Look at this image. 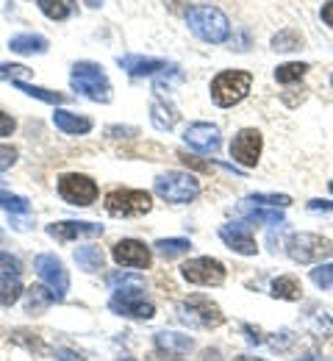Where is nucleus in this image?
Masks as SVG:
<instances>
[{
	"label": "nucleus",
	"instance_id": "1",
	"mask_svg": "<svg viewBox=\"0 0 333 361\" xmlns=\"http://www.w3.org/2000/svg\"><path fill=\"white\" fill-rule=\"evenodd\" d=\"M187 23H189L194 37H200L203 42H211V45H220L231 37V20L217 6H194L187 14Z\"/></svg>",
	"mask_w": 333,
	"mask_h": 361
},
{
	"label": "nucleus",
	"instance_id": "2",
	"mask_svg": "<svg viewBox=\"0 0 333 361\" xmlns=\"http://www.w3.org/2000/svg\"><path fill=\"white\" fill-rule=\"evenodd\" d=\"M70 84L73 90L95 103H108L111 100V84L103 73V67L95 61H78L70 73Z\"/></svg>",
	"mask_w": 333,
	"mask_h": 361
},
{
	"label": "nucleus",
	"instance_id": "3",
	"mask_svg": "<svg viewBox=\"0 0 333 361\" xmlns=\"http://www.w3.org/2000/svg\"><path fill=\"white\" fill-rule=\"evenodd\" d=\"M286 253L297 264H320V262L333 256V242L320 236V233L300 231V233H291L286 239Z\"/></svg>",
	"mask_w": 333,
	"mask_h": 361
},
{
	"label": "nucleus",
	"instance_id": "4",
	"mask_svg": "<svg viewBox=\"0 0 333 361\" xmlns=\"http://www.w3.org/2000/svg\"><path fill=\"white\" fill-rule=\"evenodd\" d=\"M253 87V75L244 70H225L211 81V100L220 109H231L247 97V92Z\"/></svg>",
	"mask_w": 333,
	"mask_h": 361
},
{
	"label": "nucleus",
	"instance_id": "5",
	"mask_svg": "<svg viewBox=\"0 0 333 361\" xmlns=\"http://www.w3.org/2000/svg\"><path fill=\"white\" fill-rule=\"evenodd\" d=\"M108 312L128 319H150L156 314L153 303L144 298V286H120L114 289L111 300H108Z\"/></svg>",
	"mask_w": 333,
	"mask_h": 361
},
{
	"label": "nucleus",
	"instance_id": "6",
	"mask_svg": "<svg viewBox=\"0 0 333 361\" xmlns=\"http://www.w3.org/2000/svg\"><path fill=\"white\" fill-rule=\"evenodd\" d=\"M156 195L164 197L167 203H189L200 195V180L191 173L170 170V173H161L156 178Z\"/></svg>",
	"mask_w": 333,
	"mask_h": 361
},
{
	"label": "nucleus",
	"instance_id": "7",
	"mask_svg": "<svg viewBox=\"0 0 333 361\" xmlns=\"http://www.w3.org/2000/svg\"><path fill=\"white\" fill-rule=\"evenodd\" d=\"M150 209H153V197L142 189H111L106 195V212L114 217H139Z\"/></svg>",
	"mask_w": 333,
	"mask_h": 361
},
{
	"label": "nucleus",
	"instance_id": "8",
	"mask_svg": "<svg viewBox=\"0 0 333 361\" xmlns=\"http://www.w3.org/2000/svg\"><path fill=\"white\" fill-rule=\"evenodd\" d=\"M178 314H181L184 322H189L194 328H217V325L225 322V314L220 312V306L206 295H189L181 303Z\"/></svg>",
	"mask_w": 333,
	"mask_h": 361
},
{
	"label": "nucleus",
	"instance_id": "9",
	"mask_svg": "<svg viewBox=\"0 0 333 361\" xmlns=\"http://www.w3.org/2000/svg\"><path fill=\"white\" fill-rule=\"evenodd\" d=\"M181 275L194 286H220L225 283V264L211 256H197L181 267Z\"/></svg>",
	"mask_w": 333,
	"mask_h": 361
},
{
	"label": "nucleus",
	"instance_id": "10",
	"mask_svg": "<svg viewBox=\"0 0 333 361\" xmlns=\"http://www.w3.org/2000/svg\"><path fill=\"white\" fill-rule=\"evenodd\" d=\"M58 195L73 206H92L97 200V183L89 176L67 173L58 178Z\"/></svg>",
	"mask_w": 333,
	"mask_h": 361
},
{
	"label": "nucleus",
	"instance_id": "11",
	"mask_svg": "<svg viewBox=\"0 0 333 361\" xmlns=\"http://www.w3.org/2000/svg\"><path fill=\"white\" fill-rule=\"evenodd\" d=\"M34 270L45 281V286H50V289L56 292V298L64 300V295L70 292V275L64 270L61 259H56L53 253H39V256L34 259Z\"/></svg>",
	"mask_w": 333,
	"mask_h": 361
},
{
	"label": "nucleus",
	"instance_id": "12",
	"mask_svg": "<svg viewBox=\"0 0 333 361\" xmlns=\"http://www.w3.org/2000/svg\"><path fill=\"white\" fill-rule=\"evenodd\" d=\"M261 147H264V139L256 128H241L234 142H231V159L241 164V167H256L258 159H261Z\"/></svg>",
	"mask_w": 333,
	"mask_h": 361
},
{
	"label": "nucleus",
	"instance_id": "13",
	"mask_svg": "<svg viewBox=\"0 0 333 361\" xmlns=\"http://www.w3.org/2000/svg\"><path fill=\"white\" fill-rule=\"evenodd\" d=\"M111 256L117 264L122 267H134V270H147L150 262H153V253L150 247L139 242V239H120L114 247H111Z\"/></svg>",
	"mask_w": 333,
	"mask_h": 361
},
{
	"label": "nucleus",
	"instance_id": "14",
	"mask_svg": "<svg viewBox=\"0 0 333 361\" xmlns=\"http://www.w3.org/2000/svg\"><path fill=\"white\" fill-rule=\"evenodd\" d=\"M117 64L131 75V78H144V75H156V73H172L178 70L175 64L164 61V59H150V56H120Z\"/></svg>",
	"mask_w": 333,
	"mask_h": 361
},
{
	"label": "nucleus",
	"instance_id": "15",
	"mask_svg": "<svg viewBox=\"0 0 333 361\" xmlns=\"http://www.w3.org/2000/svg\"><path fill=\"white\" fill-rule=\"evenodd\" d=\"M220 239L234 250L239 256H256L258 253V245L250 233V226L241 220V223H234V226H222L220 228Z\"/></svg>",
	"mask_w": 333,
	"mask_h": 361
},
{
	"label": "nucleus",
	"instance_id": "16",
	"mask_svg": "<svg viewBox=\"0 0 333 361\" xmlns=\"http://www.w3.org/2000/svg\"><path fill=\"white\" fill-rule=\"evenodd\" d=\"M187 145L197 153H217L222 139H220V128L217 126H208V123H191L187 128Z\"/></svg>",
	"mask_w": 333,
	"mask_h": 361
},
{
	"label": "nucleus",
	"instance_id": "17",
	"mask_svg": "<svg viewBox=\"0 0 333 361\" xmlns=\"http://www.w3.org/2000/svg\"><path fill=\"white\" fill-rule=\"evenodd\" d=\"M48 233L58 242H73V239H92L103 236V226L95 223H78V220H64V223H53L48 226Z\"/></svg>",
	"mask_w": 333,
	"mask_h": 361
},
{
	"label": "nucleus",
	"instance_id": "18",
	"mask_svg": "<svg viewBox=\"0 0 333 361\" xmlns=\"http://www.w3.org/2000/svg\"><path fill=\"white\" fill-rule=\"evenodd\" d=\"M156 348L164 356L181 359V356H189L191 350H194V339H191L189 334H178V331H158L156 334Z\"/></svg>",
	"mask_w": 333,
	"mask_h": 361
},
{
	"label": "nucleus",
	"instance_id": "19",
	"mask_svg": "<svg viewBox=\"0 0 333 361\" xmlns=\"http://www.w3.org/2000/svg\"><path fill=\"white\" fill-rule=\"evenodd\" d=\"M56 300H58V298H56V292H53L50 286L34 283V286L25 289V314H34V317L45 314Z\"/></svg>",
	"mask_w": 333,
	"mask_h": 361
},
{
	"label": "nucleus",
	"instance_id": "20",
	"mask_svg": "<svg viewBox=\"0 0 333 361\" xmlns=\"http://www.w3.org/2000/svg\"><path fill=\"white\" fill-rule=\"evenodd\" d=\"M53 123H56V128L64 131V134H89V131H92V120L78 117V114L64 111V109H56V111H53Z\"/></svg>",
	"mask_w": 333,
	"mask_h": 361
},
{
	"label": "nucleus",
	"instance_id": "21",
	"mask_svg": "<svg viewBox=\"0 0 333 361\" xmlns=\"http://www.w3.org/2000/svg\"><path fill=\"white\" fill-rule=\"evenodd\" d=\"M241 214H244V223L247 226H272V228H281L286 226V220H284V214L278 212V209H247L244 203H241Z\"/></svg>",
	"mask_w": 333,
	"mask_h": 361
},
{
	"label": "nucleus",
	"instance_id": "22",
	"mask_svg": "<svg viewBox=\"0 0 333 361\" xmlns=\"http://www.w3.org/2000/svg\"><path fill=\"white\" fill-rule=\"evenodd\" d=\"M8 50H11V53H20V56H28V53H45V50H48V39L39 37V34H20V37H11Z\"/></svg>",
	"mask_w": 333,
	"mask_h": 361
},
{
	"label": "nucleus",
	"instance_id": "23",
	"mask_svg": "<svg viewBox=\"0 0 333 361\" xmlns=\"http://www.w3.org/2000/svg\"><path fill=\"white\" fill-rule=\"evenodd\" d=\"M272 298L278 300H300L303 298V286L294 275H281L272 281Z\"/></svg>",
	"mask_w": 333,
	"mask_h": 361
},
{
	"label": "nucleus",
	"instance_id": "24",
	"mask_svg": "<svg viewBox=\"0 0 333 361\" xmlns=\"http://www.w3.org/2000/svg\"><path fill=\"white\" fill-rule=\"evenodd\" d=\"M150 120H153V126L158 128V131H172L175 128V123H178V114H175V109L172 106H164L161 100H153V106H150Z\"/></svg>",
	"mask_w": 333,
	"mask_h": 361
},
{
	"label": "nucleus",
	"instance_id": "25",
	"mask_svg": "<svg viewBox=\"0 0 333 361\" xmlns=\"http://www.w3.org/2000/svg\"><path fill=\"white\" fill-rule=\"evenodd\" d=\"M75 262H78L81 270H87V272L103 270V250L95 247V245H84V247L75 250Z\"/></svg>",
	"mask_w": 333,
	"mask_h": 361
},
{
	"label": "nucleus",
	"instance_id": "26",
	"mask_svg": "<svg viewBox=\"0 0 333 361\" xmlns=\"http://www.w3.org/2000/svg\"><path fill=\"white\" fill-rule=\"evenodd\" d=\"M167 262L170 259H175V256H184V253H189L191 242L189 239H184V236H172V239H158L156 245H153Z\"/></svg>",
	"mask_w": 333,
	"mask_h": 361
},
{
	"label": "nucleus",
	"instance_id": "27",
	"mask_svg": "<svg viewBox=\"0 0 333 361\" xmlns=\"http://www.w3.org/2000/svg\"><path fill=\"white\" fill-rule=\"evenodd\" d=\"M37 3L50 20H67L75 11V0H37Z\"/></svg>",
	"mask_w": 333,
	"mask_h": 361
},
{
	"label": "nucleus",
	"instance_id": "28",
	"mask_svg": "<svg viewBox=\"0 0 333 361\" xmlns=\"http://www.w3.org/2000/svg\"><path fill=\"white\" fill-rule=\"evenodd\" d=\"M306 73H308V64H303V61H286V64H281V67L275 70V81H278V84H294V81H300Z\"/></svg>",
	"mask_w": 333,
	"mask_h": 361
},
{
	"label": "nucleus",
	"instance_id": "29",
	"mask_svg": "<svg viewBox=\"0 0 333 361\" xmlns=\"http://www.w3.org/2000/svg\"><path fill=\"white\" fill-rule=\"evenodd\" d=\"M303 47V37L294 31V28H286V31H278L272 37V50H281V53H289V50H300Z\"/></svg>",
	"mask_w": 333,
	"mask_h": 361
},
{
	"label": "nucleus",
	"instance_id": "30",
	"mask_svg": "<svg viewBox=\"0 0 333 361\" xmlns=\"http://www.w3.org/2000/svg\"><path fill=\"white\" fill-rule=\"evenodd\" d=\"M14 87L20 92H25V94H31V97L45 100V103H67V100H70V97L61 94V92H50V90H42V87H34V84H23V81H14Z\"/></svg>",
	"mask_w": 333,
	"mask_h": 361
},
{
	"label": "nucleus",
	"instance_id": "31",
	"mask_svg": "<svg viewBox=\"0 0 333 361\" xmlns=\"http://www.w3.org/2000/svg\"><path fill=\"white\" fill-rule=\"evenodd\" d=\"M25 295L20 278H8V281H0V306H14L20 298Z\"/></svg>",
	"mask_w": 333,
	"mask_h": 361
},
{
	"label": "nucleus",
	"instance_id": "32",
	"mask_svg": "<svg viewBox=\"0 0 333 361\" xmlns=\"http://www.w3.org/2000/svg\"><path fill=\"white\" fill-rule=\"evenodd\" d=\"M247 203H261L267 209H286V206H291V197L289 195H275V192H258V195H250Z\"/></svg>",
	"mask_w": 333,
	"mask_h": 361
},
{
	"label": "nucleus",
	"instance_id": "33",
	"mask_svg": "<svg viewBox=\"0 0 333 361\" xmlns=\"http://www.w3.org/2000/svg\"><path fill=\"white\" fill-rule=\"evenodd\" d=\"M0 209H6V212H11V214H28V212H31V206H28L25 197L11 195V192H6V189H0Z\"/></svg>",
	"mask_w": 333,
	"mask_h": 361
},
{
	"label": "nucleus",
	"instance_id": "34",
	"mask_svg": "<svg viewBox=\"0 0 333 361\" xmlns=\"http://www.w3.org/2000/svg\"><path fill=\"white\" fill-rule=\"evenodd\" d=\"M20 272H23L20 259H17V256H11V253H3V250H0V281L20 278Z\"/></svg>",
	"mask_w": 333,
	"mask_h": 361
},
{
	"label": "nucleus",
	"instance_id": "35",
	"mask_svg": "<svg viewBox=\"0 0 333 361\" xmlns=\"http://www.w3.org/2000/svg\"><path fill=\"white\" fill-rule=\"evenodd\" d=\"M108 286L120 289V286H144V278L137 272H111L108 275Z\"/></svg>",
	"mask_w": 333,
	"mask_h": 361
},
{
	"label": "nucleus",
	"instance_id": "36",
	"mask_svg": "<svg viewBox=\"0 0 333 361\" xmlns=\"http://www.w3.org/2000/svg\"><path fill=\"white\" fill-rule=\"evenodd\" d=\"M311 281L320 289H333V264H317L311 270Z\"/></svg>",
	"mask_w": 333,
	"mask_h": 361
},
{
	"label": "nucleus",
	"instance_id": "37",
	"mask_svg": "<svg viewBox=\"0 0 333 361\" xmlns=\"http://www.w3.org/2000/svg\"><path fill=\"white\" fill-rule=\"evenodd\" d=\"M25 73H28V67H23V64H0V78H6V81H17Z\"/></svg>",
	"mask_w": 333,
	"mask_h": 361
},
{
	"label": "nucleus",
	"instance_id": "38",
	"mask_svg": "<svg viewBox=\"0 0 333 361\" xmlns=\"http://www.w3.org/2000/svg\"><path fill=\"white\" fill-rule=\"evenodd\" d=\"M14 161H17V147H11V145H0V173L8 170Z\"/></svg>",
	"mask_w": 333,
	"mask_h": 361
},
{
	"label": "nucleus",
	"instance_id": "39",
	"mask_svg": "<svg viewBox=\"0 0 333 361\" xmlns=\"http://www.w3.org/2000/svg\"><path fill=\"white\" fill-rule=\"evenodd\" d=\"M14 128H17L14 117H11V114H6V111H0V136H11L14 134Z\"/></svg>",
	"mask_w": 333,
	"mask_h": 361
},
{
	"label": "nucleus",
	"instance_id": "40",
	"mask_svg": "<svg viewBox=\"0 0 333 361\" xmlns=\"http://www.w3.org/2000/svg\"><path fill=\"white\" fill-rule=\"evenodd\" d=\"M308 209L311 212H333V203H328V200H308Z\"/></svg>",
	"mask_w": 333,
	"mask_h": 361
},
{
	"label": "nucleus",
	"instance_id": "41",
	"mask_svg": "<svg viewBox=\"0 0 333 361\" xmlns=\"http://www.w3.org/2000/svg\"><path fill=\"white\" fill-rule=\"evenodd\" d=\"M320 14H322V23L333 28V0H328V3L322 6V11H320Z\"/></svg>",
	"mask_w": 333,
	"mask_h": 361
},
{
	"label": "nucleus",
	"instance_id": "42",
	"mask_svg": "<svg viewBox=\"0 0 333 361\" xmlns=\"http://www.w3.org/2000/svg\"><path fill=\"white\" fill-rule=\"evenodd\" d=\"M56 359L58 361H84L75 350H67V348H64V350H58V353H56Z\"/></svg>",
	"mask_w": 333,
	"mask_h": 361
},
{
	"label": "nucleus",
	"instance_id": "43",
	"mask_svg": "<svg viewBox=\"0 0 333 361\" xmlns=\"http://www.w3.org/2000/svg\"><path fill=\"white\" fill-rule=\"evenodd\" d=\"M244 334H247V342H250V345H258V342H261V336H258V331H256L253 325H244Z\"/></svg>",
	"mask_w": 333,
	"mask_h": 361
},
{
	"label": "nucleus",
	"instance_id": "44",
	"mask_svg": "<svg viewBox=\"0 0 333 361\" xmlns=\"http://www.w3.org/2000/svg\"><path fill=\"white\" fill-rule=\"evenodd\" d=\"M234 361H267V359H256V356H237Z\"/></svg>",
	"mask_w": 333,
	"mask_h": 361
},
{
	"label": "nucleus",
	"instance_id": "45",
	"mask_svg": "<svg viewBox=\"0 0 333 361\" xmlns=\"http://www.w3.org/2000/svg\"><path fill=\"white\" fill-rule=\"evenodd\" d=\"M100 3H103V0H87V6H92V8H95V6H100Z\"/></svg>",
	"mask_w": 333,
	"mask_h": 361
},
{
	"label": "nucleus",
	"instance_id": "46",
	"mask_svg": "<svg viewBox=\"0 0 333 361\" xmlns=\"http://www.w3.org/2000/svg\"><path fill=\"white\" fill-rule=\"evenodd\" d=\"M120 361H137V359H120Z\"/></svg>",
	"mask_w": 333,
	"mask_h": 361
},
{
	"label": "nucleus",
	"instance_id": "47",
	"mask_svg": "<svg viewBox=\"0 0 333 361\" xmlns=\"http://www.w3.org/2000/svg\"><path fill=\"white\" fill-rule=\"evenodd\" d=\"M331 192H333V180H331Z\"/></svg>",
	"mask_w": 333,
	"mask_h": 361
},
{
	"label": "nucleus",
	"instance_id": "48",
	"mask_svg": "<svg viewBox=\"0 0 333 361\" xmlns=\"http://www.w3.org/2000/svg\"><path fill=\"white\" fill-rule=\"evenodd\" d=\"M331 87H333V75H331Z\"/></svg>",
	"mask_w": 333,
	"mask_h": 361
}]
</instances>
